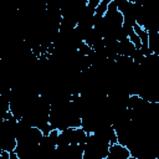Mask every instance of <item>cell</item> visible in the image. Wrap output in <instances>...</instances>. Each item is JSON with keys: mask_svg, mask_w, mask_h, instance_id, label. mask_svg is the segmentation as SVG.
Here are the masks:
<instances>
[{"mask_svg": "<svg viewBox=\"0 0 159 159\" xmlns=\"http://www.w3.org/2000/svg\"><path fill=\"white\" fill-rule=\"evenodd\" d=\"M109 143L101 139L94 133H87L82 159H106Z\"/></svg>", "mask_w": 159, "mask_h": 159, "instance_id": "cell-1", "label": "cell"}, {"mask_svg": "<svg viewBox=\"0 0 159 159\" xmlns=\"http://www.w3.org/2000/svg\"><path fill=\"white\" fill-rule=\"evenodd\" d=\"M106 159H132L129 149L120 143H112L108 148V154Z\"/></svg>", "mask_w": 159, "mask_h": 159, "instance_id": "cell-2", "label": "cell"}, {"mask_svg": "<svg viewBox=\"0 0 159 159\" xmlns=\"http://www.w3.org/2000/svg\"><path fill=\"white\" fill-rule=\"evenodd\" d=\"M134 51H135V46L130 42V40L128 37L118 41V45H117V52H118V55L132 57V55H133Z\"/></svg>", "mask_w": 159, "mask_h": 159, "instance_id": "cell-3", "label": "cell"}, {"mask_svg": "<svg viewBox=\"0 0 159 159\" xmlns=\"http://www.w3.org/2000/svg\"><path fill=\"white\" fill-rule=\"evenodd\" d=\"M112 0H101L99 1V4L96 6V9H94V15H97V16H103L104 14H106V11H107V7H108V4L111 2Z\"/></svg>", "mask_w": 159, "mask_h": 159, "instance_id": "cell-4", "label": "cell"}, {"mask_svg": "<svg viewBox=\"0 0 159 159\" xmlns=\"http://www.w3.org/2000/svg\"><path fill=\"white\" fill-rule=\"evenodd\" d=\"M77 51H78L80 53L84 55V56H88V55H91V53L93 52V48H92L88 43H86L84 41H80L78 45H77Z\"/></svg>", "mask_w": 159, "mask_h": 159, "instance_id": "cell-5", "label": "cell"}, {"mask_svg": "<svg viewBox=\"0 0 159 159\" xmlns=\"http://www.w3.org/2000/svg\"><path fill=\"white\" fill-rule=\"evenodd\" d=\"M99 1H101V0H88V1H87V6H89V7H92V9H96V6L99 4Z\"/></svg>", "mask_w": 159, "mask_h": 159, "instance_id": "cell-6", "label": "cell"}, {"mask_svg": "<svg viewBox=\"0 0 159 159\" xmlns=\"http://www.w3.org/2000/svg\"><path fill=\"white\" fill-rule=\"evenodd\" d=\"M112 1H114V0H112Z\"/></svg>", "mask_w": 159, "mask_h": 159, "instance_id": "cell-7", "label": "cell"}]
</instances>
